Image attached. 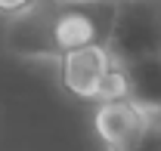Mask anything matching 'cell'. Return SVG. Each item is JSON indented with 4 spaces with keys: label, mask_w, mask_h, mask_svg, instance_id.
<instances>
[{
    "label": "cell",
    "mask_w": 161,
    "mask_h": 151,
    "mask_svg": "<svg viewBox=\"0 0 161 151\" xmlns=\"http://www.w3.org/2000/svg\"><path fill=\"white\" fill-rule=\"evenodd\" d=\"M62 90L78 99V102H112L127 96V77L124 65L112 56V49L105 43H87L65 49L56 62Z\"/></svg>",
    "instance_id": "obj_1"
},
{
    "label": "cell",
    "mask_w": 161,
    "mask_h": 151,
    "mask_svg": "<svg viewBox=\"0 0 161 151\" xmlns=\"http://www.w3.org/2000/svg\"><path fill=\"white\" fill-rule=\"evenodd\" d=\"M105 46L121 65L161 56V0H112Z\"/></svg>",
    "instance_id": "obj_2"
},
{
    "label": "cell",
    "mask_w": 161,
    "mask_h": 151,
    "mask_svg": "<svg viewBox=\"0 0 161 151\" xmlns=\"http://www.w3.org/2000/svg\"><path fill=\"white\" fill-rule=\"evenodd\" d=\"M3 46L6 53L25 62H56V37H53V0H40L34 9L22 13L6 22L3 31Z\"/></svg>",
    "instance_id": "obj_3"
},
{
    "label": "cell",
    "mask_w": 161,
    "mask_h": 151,
    "mask_svg": "<svg viewBox=\"0 0 161 151\" xmlns=\"http://www.w3.org/2000/svg\"><path fill=\"white\" fill-rule=\"evenodd\" d=\"M112 25V0L96 3H53V37L59 56L65 49L105 43Z\"/></svg>",
    "instance_id": "obj_4"
},
{
    "label": "cell",
    "mask_w": 161,
    "mask_h": 151,
    "mask_svg": "<svg viewBox=\"0 0 161 151\" xmlns=\"http://www.w3.org/2000/svg\"><path fill=\"white\" fill-rule=\"evenodd\" d=\"M152 114L140 108L133 99H112V102H99L93 108V133L102 142L105 151H121L127 148L146 127H149Z\"/></svg>",
    "instance_id": "obj_5"
},
{
    "label": "cell",
    "mask_w": 161,
    "mask_h": 151,
    "mask_svg": "<svg viewBox=\"0 0 161 151\" xmlns=\"http://www.w3.org/2000/svg\"><path fill=\"white\" fill-rule=\"evenodd\" d=\"M127 99H133L149 114H161V56H149L124 65Z\"/></svg>",
    "instance_id": "obj_6"
},
{
    "label": "cell",
    "mask_w": 161,
    "mask_h": 151,
    "mask_svg": "<svg viewBox=\"0 0 161 151\" xmlns=\"http://www.w3.org/2000/svg\"><path fill=\"white\" fill-rule=\"evenodd\" d=\"M121 151H161V114H152L149 127Z\"/></svg>",
    "instance_id": "obj_7"
},
{
    "label": "cell",
    "mask_w": 161,
    "mask_h": 151,
    "mask_svg": "<svg viewBox=\"0 0 161 151\" xmlns=\"http://www.w3.org/2000/svg\"><path fill=\"white\" fill-rule=\"evenodd\" d=\"M40 0H0V19H16L22 13H28V9H34Z\"/></svg>",
    "instance_id": "obj_8"
},
{
    "label": "cell",
    "mask_w": 161,
    "mask_h": 151,
    "mask_svg": "<svg viewBox=\"0 0 161 151\" xmlns=\"http://www.w3.org/2000/svg\"><path fill=\"white\" fill-rule=\"evenodd\" d=\"M53 3H96V0H53Z\"/></svg>",
    "instance_id": "obj_9"
}]
</instances>
